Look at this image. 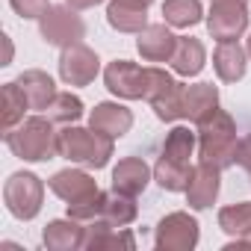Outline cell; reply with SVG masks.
I'll return each mask as SVG.
<instances>
[{
  "label": "cell",
  "mask_w": 251,
  "mask_h": 251,
  "mask_svg": "<svg viewBox=\"0 0 251 251\" xmlns=\"http://www.w3.org/2000/svg\"><path fill=\"white\" fill-rule=\"evenodd\" d=\"M213 68L219 74V80L225 83H236L245 77V68H248V50L230 39V42H219L216 53H213Z\"/></svg>",
  "instance_id": "15"
},
{
  "label": "cell",
  "mask_w": 251,
  "mask_h": 251,
  "mask_svg": "<svg viewBox=\"0 0 251 251\" xmlns=\"http://www.w3.org/2000/svg\"><path fill=\"white\" fill-rule=\"evenodd\" d=\"M192 151H195V133L189 127H175L169 136H166V145H163V157L175 160V163H183L189 166L192 160Z\"/></svg>",
  "instance_id": "28"
},
{
  "label": "cell",
  "mask_w": 251,
  "mask_h": 251,
  "mask_svg": "<svg viewBox=\"0 0 251 251\" xmlns=\"http://www.w3.org/2000/svg\"><path fill=\"white\" fill-rule=\"evenodd\" d=\"M21 18H42L50 9V0H9Z\"/></svg>",
  "instance_id": "31"
},
{
  "label": "cell",
  "mask_w": 251,
  "mask_h": 251,
  "mask_svg": "<svg viewBox=\"0 0 251 251\" xmlns=\"http://www.w3.org/2000/svg\"><path fill=\"white\" fill-rule=\"evenodd\" d=\"M48 118L59 124H74L83 118V100L71 92H56V98L48 103Z\"/></svg>",
  "instance_id": "29"
},
{
  "label": "cell",
  "mask_w": 251,
  "mask_h": 251,
  "mask_svg": "<svg viewBox=\"0 0 251 251\" xmlns=\"http://www.w3.org/2000/svg\"><path fill=\"white\" fill-rule=\"evenodd\" d=\"M130 3H136V6H145V9H148V6L154 3V0H130Z\"/></svg>",
  "instance_id": "34"
},
{
  "label": "cell",
  "mask_w": 251,
  "mask_h": 251,
  "mask_svg": "<svg viewBox=\"0 0 251 251\" xmlns=\"http://www.w3.org/2000/svg\"><path fill=\"white\" fill-rule=\"evenodd\" d=\"M100 71V59L92 48L86 45H71V48H62V56H59V77L62 83L68 86H89Z\"/></svg>",
  "instance_id": "9"
},
{
  "label": "cell",
  "mask_w": 251,
  "mask_h": 251,
  "mask_svg": "<svg viewBox=\"0 0 251 251\" xmlns=\"http://www.w3.org/2000/svg\"><path fill=\"white\" fill-rule=\"evenodd\" d=\"M89 127H92V130H100V133H106V136H112V139H118V136H124V133L133 127V112H130L127 106H121V103L103 100V103H98V106L92 109Z\"/></svg>",
  "instance_id": "13"
},
{
  "label": "cell",
  "mask_w": 251,
  "mask_h": 251,
  "mask_svg": "<svg viewBox=\"0 0 251 251\" xmlns=\"http://www.w3.org/2000/svg\"><path fill=\"white\" fill-rule=\"evenodd\" d=\"M198 245V222L189 213H169L157 225L160 251H192Z\"/></svg>",
  "instance_id": "8"
},
{
  "label": "cell",
  "mask_w": 251,
  "mask_h": 251,
  "mask_svg": "<svg viewBox=\"0 0 251 251\" xmlns=\"http://www.w3.org/2000/svg\"><path fill=\"white\" fill-rule=\"evenodd\" d=\"M236 124L225 109H213L198 121V157L216 169L236 166Z\"/></svg>",
  "instance_id": "1"
},
{
  "label": "cell",
  "mask_w": 251,
  "mask_h": 251,
  "mask_svg": "<svg viewBox=\"0 0 251 251\" xmlns=\"http://www.w3.org/2000/svg\"><path fill=\"white\" fill-rule=\"evenodd\" d=\"M83 239H86V227L77 219H71V216L68 219L48 222V227L42 233V242L50 251H74V248H83Z\"/></svg>",
  "instance_id": "16"
},
{
  "label": "cell",
  "mask_w": 251,
  "mask_h": 251,
  "mask_svg": "<svg viewBox=\"0 0 251 251\" xmlns=\"http://www.w3.org/2000/svg\"><path fill=\"white\" fill-rule=\"evenodd\" d=\"M219 189H222V169H216L210 163H198L192 169V177L186 186V201L192 210H207L219 198Z\"/></svg>",
  "instance_id": "11"
},
{
  "label": "cell",
  "mask_w": 251,
  "mask_h": 251,
  "mask_svg": "<svg viewBox=\"0 0 251 251\" xmlns=\"http://www.w3.org/2000/svg\"><path fill=\"white\" fill-rule=\"evenodd\" d=\"M242 169H245V172H248V177H251V160H248V163H245Z\"/></svg>",
  "instance_id": "35"
},
{
  "label": "cell",
  "mask_w": 251,
  "mask_h": 251,
  "mask_svg": "<svg viewBox=\"0 0 251 251\" xmlns=\"http://www.w3.org/2000/svg\"><path fill=\"white\" fill-rule=\"evenodd\" d=\"M65 3H68L71 9H92V6L103 3V0H65Z\"/></svg>",
  "instance_id": "32"
},
{
  "label": "cell",
  "mask_w": 251,
  "mask_h": 251,
  "mask_svg": "<svg viewBox=\"0 0 251 251\" xmlns=\"http://www.w3.org/2000/svg\"><path fill=\"white\" fill-rule=\"evenodd\" d=\"M50 189L62 198V201H83L89 195L98 192V183L92 180V175L80 172V169H62L50 177Z\"/></svg>",
  "instance_id": "18"
},
{
  "label": "cell",
  "mask_w": 251,
  "mask_h": 251,
  "mask_svg": "<svg viewBox=\"0 0 251 251\" xmlns=\"http://www.w3.org/2000/svg\"><path fill=\"white\" fill-rule=\"evenodd\" d=\"M15 83H18V86H21V92L27 95L30 109H48V103L56 98V86H53L50 74H45V71H39V68L24 71Z\"/></svg>",
  "instance_id": "22"
},
{
  "label": "cell",
  "mask_w": 251,
  "mask_h": 251,
  "mask_svg": "<svg viewBox=\"0 0 251 251\" xmlns=\"http://www.w3.org/2000/svg\"><path fill=\"white\" fill-rule=\"evenodd\" d=\"M106 21L118 33H142L148 27V9L130 3V0H112L106 6Z\"/></svg>",
  "instance_id": "19"
},
{
  "label": "cell",
  "mask_w": 251,
  "mask_h": 251,
  "mask_svg": "<svg viewBox=\"0 0 251 251\" xmlns=\"http://www.w3.org/2000/svg\"><path fill=\"white\" fill-rule=\"evenodd\" d=\"M133 219H136V201H133V195H124V192L112 189V195H106L100 222H106L112 227H127Z\"/></svg>",
  "instance_id": "26"
},
{
  "label": "cell",
  "mask_w": 251,
  "mask_h": 251,
  "mask_svg": "<svg viewBox=\"0 0 251 251\" xmlns=\"http://www.w3.org/2000/svg\"><path fill=\"white\" fill-rule=\"evenodd\" d=\"M136 48H139L142 59H148V62H169L177 50V36L166 24H148L139 33Z\"/></svg>",
  "instance_id": "12"
},
{
  "label": "cell",
  "mask_w": 251,
  "mask_h": 251,
  "mask_svg": "<svg viewBox=\"0 0 251 251\" xmlns=\"http://www.w3.org/2000/svg\"><path fill=\"white\" fill-rule=\"evenodd\" d=\"M103 204H106V192H95L83 201H71L68 204V216L77 219V222H98L103 216Z\"/></svg>",
  "instance_id": "30"
},
{
  "label": "cell",
  "mask_w": 251,
  "mask_h": 251,
  "mask_svg": "<svg viewBox=\"0 0 251 251\" xmlns=\"http://www.w3.org/2000/svg\"><path fill=\"white\" fill-rule=\"evenodd\" d=\"M83 248H89V251H106V248H124V251H133L136 248V239H133V233H127V230H115L112 225H106V222H89V227H86V239H83Z\"/></svg>",
  "instance_id": "17"
},
{
  "label": "cell",
  "mask_w": 251,
  "mask_h": 251,
  "mask_svg": "<svg viewBox=\"0 0 251 251\" xmlns=\"http://www.w3.org/2000/svg\"><path fill=\"white\" fill-rule=\"evenodd\" d=\"M39 33L48 45L71 48V45H80V39L86 36V24L80 21V15H74L71 6H50L39 18Z\"/></svg>",
  "instance_id": "6"
},
{
  "label": "cell",
  "mask_w": 251,
  "mask_h": 251,
  "mask_svg": "<svg viewBox=\"0 0 251 251\" xmlns=\"http://www.w3.org/2000/svg\"><path fill=\"white\" fill-rule=\"evenodd\" d=\"M3 48H6V56H3V65H9V62H12V42H9V36H3Z\"/></svg>",
  "instance_id": "33"
},
{
  "label": "cell",
  "mask_w": 251,
  "mask_h": 251,
  "mask_svg": "<svg viewBox=\"0 0 251 251\" xmlns=\"http://www.w3.org/2000/svg\"><path fill=\"white\" fill-rule=\"evenodd\" d=\"M189 177H192V166L175 163V160H169V157H160L157 166H154V180H157L163 189H169V192H186Z\"/></svg>",
  "instance_id": "25"
},
{
  "label": "cell",
  "mask_w": 251,
  "mask_h": 251,
  "mask_svg": "<svg viewBox=\"0 0 251 251\" xmlns=\"http://www.w3.org/2000/svg\"><path fill=\"white\" fill-rule=\"evenodd\" d=\"M213 3H227V0H213ZM239 3H245V0H239Z\"/></svg>",
  "instance_id": "37"
},
{
  "label": "cell",
  "mask_w": 251,
  "mask_h": 251,
  "mask_svg": "<svg viewBox=\"0 0 251 251\" xmlns=\"http://www.w3.org/2000/svg\"><path fill=\"white\" fill-rule=\"evenodd\" d=\"M6 145L15 157L27 163H45L53 160V154H59V133L53 130L50 118L33 115L21 121V127H12L6 133Z\"/></svg>",
  "instance_id": "2"
},
{
  "label": "cell",
  "mask_w": 251,
  "mask_h": 251,
  "mask_svg": "<svg viewBox=\"0 0 251 251\" xmlns=\"http://www.w3.org/2000/svg\"><path fill=\"white\" fill-rule=\"evenodd\" d=\"M219 227L230 236H251V201L219 210Z\"/></svg>",
  "instance_id": "27"
},
{
  "label": "cell",
  "mask_w": 251,
  "mask_h": 251,
  "mask_svg": "<svg viewBox=\"0 0 251 251\" xmlns=\"http://www.w3.org/2000/svg\"><path fill=\"white\" fill-rule=\"evenodd\" d=\"M204 62H207L204 45H201L198 39H192V36H177V50H175V56H172L175 74H180V77H195V74H201Z\"/></svg>",
  "instance_id": "21"
},
{
  "label": "cell",
  "mask_w": 251,
  "mask_h": 251,
  "mask_svg": "<svg viewBox=\"0 0 251 251\" xmlns=\"http://www.w3.org/2000/svg\"><path fill=\"white\" fill-rule=\"evenodd\" d=\"M148 180H151V169L139 157H124L112 169V189L124 192V195H133L136 198L139 192H145Z\"/></svg>",
  "instance_id": "14"
},
{
  "label": "cell",
  "mask_w": 251,
  "mask_h": 251,
  "mask_svg": "<svg viewBox=\"0 0 251 251\" xmlns=\"http://www.w3.org/2000/svg\"><path fill=\"white\" fill-rule=\"evenodd\" d=\"M3 201L15 219H36L45 201V183L33 172H15L3 186Z\"/></svg>",
  "instance_id": "4"
},
{
  "label": "cell",
  "mask_w": 251,
  "mask_h": 251,
  "mask_svg": "<svg viewBox=\"0 0 251 251\" xmlns=\"http://www.w3.org/2000/svg\"><path fill=\"white\" fill-rule=\"evenodd\" d=\"M27 109H30V100L21 92V86L18 83H6L3 86V106H0V127L9 133L15 124L24 121V112Z\"/></svg>",
  "instance_id": "23"
},
{
  "label": "cell",
  "mask_w": 251,
  "mask_h": 251,
  "mask_svg": "<svg viewBox=\"0 0 251 251\" xmlns=\"http://www.w3.org/2000/svg\"><path fill=\"white\" fill-rule=\"evenodd\" d=\"M245 50H248V56H251V36H248V45H245Z\"/></svg>",
  "instance_id": "36"
},
{
  "label": "cell",
  "mask_w": 251,
  "mask_h": 251,
  "mask_svg": "<svg viewBox=\"0 0 251 251\" xmlns=\"http://www.w3.org/2000/svg\"><path fill=\"white\" fill-rule=\"evenodd\" d=\"M59 154L71 163H83L89 169H103L112 157V136L68 124L65 130H59Z\"/></svg>",
  "instance_id": "3"
},
{
  "label": "cell",
  "mask_w": 251,
  "mask_h": 251,
  "mask_svg": "<svg viewBox=\"0 0 251 251\" xmlns=\"http://www.w3.org/2000/svg\"><path fill=\"white\" fill-rule=\"evenodd\" d=\"M216 106H219V89L213 83H195V86L183 89V118L198 124Z\"/></svg>",
  "instance_id": "20"
},
{
  "label": "cell",
  "mask_w": 251,
  "mask_h": 251,
  "mask_svg": "<svg viewBox=\"0 0 251 251\" xmlns=\"http://www.w3.org/2000/svg\"><path fill=\"white\" fill-rule=\"evenodd\" d=\"M248 27V9L239 0H227V3H213L210 15H207V30L213 39L219 42H230L239 39Z\"/></svg>",
  "instance_id": "10"
},
{
  "label": "cell",
  "mask_w": 251,
  "mask_h": 251,
  "mask_svg": "<svg viewBox=\"0 0 251 251\" xmlns=\"http://www.w3.org/2000/svg\"><path fill=\"white\" fill-rule=\"evenodd\" d=\"M103 83L115 98L124 100H139L148 98V86H151V68H139L127 59H115L106 65L103 71Z\"/></svg>",
  "instance_id": "5"
},
{
  "label": "cell",
  "mask_w": 251,
  "mask_h": 251,
  "mask_svg": "<svg viewBox=\"0 0 251 251\" xmlns=\"http://www.w3.org/2000/svg\"><path fill=\"white\" fill-rule=\"evenodd\" d=\"M148 103L154 106L160 121H177V118H183V86L169 71L151 68Z\"/></svg>",
  "instance_id": "7"
},
{
  "label": "cell",
  "mask_w": 251,
  "mask_h": 251,
  "mask_svg": "<svg viewBox=\"0 0 251 251\" xmlns=\"http://www.w3.org/2000/svg\"><path fill=\"white\" fill-rule=\"evenodd\" d=\"M163 18H166L169 27L186 30V27H195L204 18V6H201V0H166Z\"/></svg>",
  "instance_id": "24"
}]
</instances>
